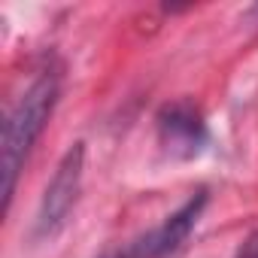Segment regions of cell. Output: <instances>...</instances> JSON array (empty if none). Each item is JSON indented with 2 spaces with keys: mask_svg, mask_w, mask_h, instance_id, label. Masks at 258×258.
I'll list each match as a JSON object with an SVG mask.
<instances>
[{
  "mask_svg": "<svg viewBox=\"0 0 258 258\" xmlns=\"http://www.w3.org/2000/svg\"><path fill=\"white\" fill-rule=\"evenodd\" d=\"M58 103V76L43 73L7 112L4 121V143H0V167H4V204L10 207L19 170L34 146V140L43 134V127Z\"/></svg>",
  "mask_w": 258,
  "mask_h": 258,
  "instance_id": "cell-1",
  "label": "cell"
},
{
  "mask_svg": "<svg viewBox=\"0 0 258 258\" xmlns=\"http://www.w3.org/2000/svg\"><path fill=\"white\" fill-rule=\"evenodd\" d=\"M204 207H207V191L201 188V191H195L176 213H170L161 228L149 231L146 237H149V246H152V258H164V255L176 252V249L185 243V237L195 231V225H198Z\"/></svg>",
  "mask_w": 258,
  "mask_h": 258,
  "instance_id": "cell-4",
  "label": "cell"
},
{
  "mask_svg": "<svg viewBox=\"0 0 258 258\" xmlns=\"http://www.w3.org/2000/svg\"><path fill=\"white\" fill-rule=\"evenodd\" d=\"M158 131H161V143L179 158L198 155L201 146L207 143V124L191 103L164 106L158 115Z\"/></svg>",
  "mask_w": 258,
  "mask_h": 258,
  "instance_id": "cell-3",
  "label": "cell"
},
{
  "mask_svg": "<svg viewBox=\"0 0 258 258\" xmlns=\"http://www.w3.org/2000/svg\"><path fill=\"white\" fill-rule=\"evenodd\" d=\"M100 258H152V246H149V237H137L134 243H124L118 249H109Z\"/></svg>",
  "mask_w": 258,
  "mask_h": 258,
  "instance_id": "cell-5",
  "label": "cell"
},
{
  "mask_svg": "<svg viewBox=\"0 0 258 258\" xmlns=\"http://www.w3.org/2000/svg\"><path fill=\"white\" fill-rule=\"evenodd\" d=\"M82 164H85V146L73 143L64 152V158L58 161V167H55V173L43 191L37 222H34L37 237H52L67 222V216L79 198V188H82Z\"/></svg>",
  "mask_w": 258,
  "mask_h": 258,
  "instance_id": "cell-2",
  "label": "cell"
},
{
  "mask_svg": "<svg viewBox=\"0 0 258 258\" xmlns=\"http://www.w3.org/2000/svg\"><path fill=\"white\" fill-rule=\"evenodd\" d=\"M234 258H258V231H252V234L240 243V249H237Z\"/></svg>",
  "mask_w": 258,
  "mask_h": 258,
  "instance_id": "cell-6",
  "label": "cell"
}]
</instances>
